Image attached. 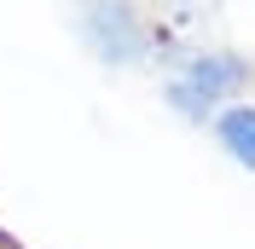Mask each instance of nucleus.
Here are the masks:
<instances>
[{
  "instance_id": "f257e3e1",
  "label": "nucleus",
  "mask_w": 255,
  "mask_h": 249,
  "mask_svg": "<svg viewBox=\"0 0 255 249\" xmlns=\"http://www.w3.org/2000/svg\"><path fill=\"white\" fill-rule=\"evenodd\" d=\"M250 87H255V58L250 52H238V47H197L180 70L162 76V105L174 110V116H186V122L209 127L215 110L250 99Z\"/></svg>"
},
{
  "instance_id": "f03ea898",
  "label": "nucleus",
  "mask_w": 255,
  "mask_h": 249,
  "mask_svg": "<svg viewBox=\"0 0 255 249\" xmlns=\"http://www.w3.org/2000/svg\"><path fill=\"white\" fill-rule=\"evenodd\" d=\"M70 29L105 70H139L151 64V23L139 0H76Z\"/></svg>"
},
{
  "instance_id": "7ed1b4c3",
  "label": "nucleus",
  "mask_w": 255,
  "mask_h": 249,
  "mask_svg": "<svg viewBox=\"0 0 255 249\" xmlns=\"http://www.w3.org/2000/svg\"><path fill=\"white\" fill-rule=\"evenodd\" d=\"M209 133H215V145H221L238 168L255 174V99H238V105L215 110V122H209Z\"/></svg>"
}]
</instances>
